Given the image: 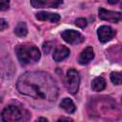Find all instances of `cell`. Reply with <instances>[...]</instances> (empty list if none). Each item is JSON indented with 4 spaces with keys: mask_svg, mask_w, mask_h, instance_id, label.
<instances>
[{
    "mask_svg": "<svg viewBox=\"0 0 122 122\" xmlns=\"http://www.w3.org/2000/svg\"><path fill=\"white\" fill-rule=\"evenodd\" d=\"M16 88L22 94L54 101L58 96V87L51 74L44 71H28L17 80Z\"/></svg>",
    "mask_w": 122,
    "mask_h": 122,
    "instance_id": "6da1fadb",
    "label": "cell"
},
{
    "mask_svg": "<svg viewBox=\"0 0 122 122\" xmlns=\"http://www.w3.org/2000/svg\"><path fill=\"white\" fill-rule=\"evenodd\" d=\"M16 55L21 64H32L40 59V51L38 48L30 43L20 44L15 49Z\"/></svg>",
    "mask_w": 122,
    "mask_h": 122,
    "instance_id": "7a4b0ae2",
    "label": "cell"
},
{
    "mask_svg": "<svg viewBox=\"0 0 122 122\" xmlns=\"http://www.w3.org/2000/svg\"><path fill=\"white\" fill-rule=\"evenodd\" d=\"M2 120L4 122H26L30 114L25 109L16 105H10L2 112Z\"/></svg>",
    "mask_w": 122,
    "mask_h": 122,
    "instance_id": "3957f363",
    "label": "cell"
},
{
    "mask_svg": "<svg viewBox=\"0 0 122 122\" xmlns=\"http://www.w3.org/2000/svg\"><path fill=\"white\" fill-rule=\"evenodd\" d=\"M80 84V76L76 70L70 69L67 71L66 79H65V85L68 90V92L71 94H75L78 92Z\"/></svg>",
    "mask_w": 122,
    "mask_h": 122,
    "instance_id": "277c9868",
    "label": "cell"
},
{
    "mask_svg": "<svg viewBox=\"0 0 122 122\" xmlns=\"http://www.w3.org/2000/svg\"><path fill=\"white\" fill-rule=\"evenodd\" d=\"M62 38L69 44H79L82 43L85 38L84 36L77 30H66L61 33Z\"/></svg>",
    "mask_w": 122,
    "mask_h": 122,
    "instance_id": "5b68a950",
    "label": "cell"
},
{
    "mask_svg": "<svg viewBox=\"0 0 122 122\" xmlns=\"http://www.w3.org/2000/svg\"><path fill=\"white\" fill-rule=\"evenodd\" d=\"M99 18L111 23H117L122 19V14L118 11H113V10H108L104 8H99L98 10Z\"/></svg>",
    "mask_w": 122,
    "mask_h": 122,
    "instance_id": "8992f818",
    "label": "cell"
},
{
    "mask_svg": "<svg viewBox=\"0 0 122 122\" xmlns=\"http://www.w3.org/2000/svg\"><path fill=\"white\" fill-rule=\"evenodd\" d=\"M97 35L101 43H107L113 38L115 35V30L110 26H101L97 30Z\"/></svg>",
    "mask_w": 122,
    "mask_h": 122,
    "instance_id": "52a82bcc",
    "label": "cell"
},
{
    "mask_svg": "<svg viewBox=\"0 0 122 122\" xmlns=\"http://www.w3.org/2000/svg\"><path fill=\"white\" fill-rule=\"evenodd\" d=\"M93 57H94L93 49L92 47H87L80 53L78 61H79V63L81 65H87V64H89L93 59Z\"/></svg>",
    "mask_w": 122,
    "mask_h": 122,
    "instance_id": "ba28073f",
    "label": "cell"
},
{
    "mask_svg": "<svg viewBox=\"0 0 122 122\" xmlns=\"http://www.w3.org/2000/svg\"><path fill=\"white\" fill-rule=\"evenodd\" d=\"M35 17L40 21H50L51 23H57L60 20V15L58 13H52L49 11H40L36 13Z\"/></svg>",
    "mask_w": 122,
    "mask_h": 122,
    "instance_id": "9c48e42d",
    "label": "cell"
},
{
    "mask_svg": "<svg viewBox=\"0 0 122 122\" xmlns=\"http://www.w3.org/2000/svg\"><path fill=\"white\" fill-rule=\"evenodd\" d=\"M69 54H70V50L67 47H65V46H58L54 50V51L52 53V58H53L54 61L60 62L62 60H64L65 58H67L69 56Z\"/></svg>",
    "mask_w": 122,
    "mask_h": 122,
    "instance_id": "30bf717a",
    "label": "cell"
},
{
    "mask_svg": "<svg viewBox=\"0 0 122 122\" xmlns=\"http://www.w3.org/2000/svg\"><path fill=\"white\" fill-rule=\"evenodd\" d=\"M62 1H41V0H31L30 4L34 8H57L61 5Z\"/></svg>",
    "mask_w": 122,
    "mask_h": 122,
    "instance_id": "8fae6325",
    "label": "cell"
},
{
    "mask_svg": "<svg viewBox=\"0 0 122 122\" xmlns=\"http://www.w3.org/2000/svg\"><path fill=\"white\" fill-rule=\"evenodd\" d=\"M106 87V81L103 77H96L92 82V89L94 92H101Z\"/></svg>",
    "mask_w": 122,
    "mask_h": 122,
    "instance_id": "7c38bea8",
    "label": "cell"
},
{
    "mask_svg": "<svg viewBox=\"0 0 122 122\" xmlns=\"http://www.w3.org/2000/svg\"><path fill=\"white\" fill-rule=\"evenodd\" d=\"M60 107L69 113H72L75 112V105L70 98H64L60 103Z\"/></svg>",
    "mask_w": 122,
    "mask_h": 122,
    "instance_id": "4fadbf2b",
    "label": "cell"
},
{
    "mask_svg": "<svg viewBox=\"0 0 122 122\" xmlns=\"http://www.w3.org/2000/svg\"><path fill=\"white\" fill-rule=\"evenodd\" d=\"M14 33L19 36V37H23L26 36L28 33V29H27V25L24 22H20L17 24V26L14 29Z\"/></svg>",
    "mask_w": 122,
    "mask_h": 122,
    "instance_id": "5bb4252c",
    "label": "cell"
},
{
    "mask_svg": "<svg viewBox=\"0 0 122 122\" xmlns=\"http://www.w3.org/2000/svg\"><path fill=\"white\" fill-rule=\"evenodd\" d=\"M111 81L114 85H121L122 84V71H113L110 75Z\"/></svg>",
    "mask_w": 122,
    "mask_h": 122,
    "instance_id": "9a60e30c",
    "label": "cell"
},
{
    "mask_svg": "<svg viewBox=\"0 0 122 122\" xmlns=\"http://www.w3.org/2000/svg\"><path fill=\"white\" fill-rule=\"evenodd\" d=\"M75 25L77 27L83 29V28H85L87 26V20L85 18H78V19L75 20Z\"/></svg>",
    "mask_w": 122,
    "mask_h": 122,
    "instance_id": "2e32d148",
    "label": "cell"
},
{
    "mask_svg": "<svg viewBox=\"0 0 122 122\" xmlns=\"http://www.w3.org/2000/svg\"><path fill=\"white\" fill-rule=\"evenodd\" d=\"M9 6H10V3L9 1H1L0 2V10H6L9 9Z\"/></svg>",
    "mask_w": 122,
    "mask_h": 122,
    "instance_id": "e0dca14e",
    "label": "cell"
},
{
    "mask_svg": "<svg viewBox=\"0 0 122 122\" xmlns=\"http://www.w3.org/2000/svg\"><path fill=\"white\" fill-rule=\"evenodd\" d=\"M7 27H8V23H7L3 18H1V19H0V30H4Z\"/></svg>",
    "mask_w": 122,
    "mask_h": 122,
    "instance_id": "ac0fdd59",
    "label": "cell"
},
{
    "mask_svg": "<svg viewBox=\"0 0 122 122\" xmlns=\"http://www.w3.org/2000/svg\"><path fill=\"white\" fill-rule=\"evenodd\" d=\"M57 122H73V120L70 117H61L57 120Z\"/></svg>",
    "mask_w": 122,
    "mask_h": 122,
    "instance_id": "d6986e66",
    "label": "cell"
},
{
    "mask_svg": "<svg viewBox=\"0 0 122 122\" xmlns=\"http://www.w3.org/2000/svg\"><path fill=\"white\" fill-rule=\"evenodd\" d=\"M36 122H49V121H48V119H46L44 117H40V118H38L36 120Z\"/></svg>",
    "mask_w": 122,
    "mask_h": 122,
    "instance_id": "ffe728a7",
    "label": "cell"
},
{
    "mask_svg": "<svg viewBox=\"0 0 122 122\" xmlns=\"http://www.w3.org/2000/svg\"><path fill=\"white\" fill-rule=\"evenodd\" d=\"M108 2H109L110 4H116L118 1H117V0H115V1H108Z\"/></svg>",
    "mask_w": 122,
    "mask_h": 122,
    "instance_id": "44dd1931",
    "label": "cell"
},
{
    "mask_svg": "<svg viewBox=\"0 0 122 122\" xmlns=\"http://www.w3.org/2000/svg\"><path fill=\"white\" fill-rule=\"evenodd\" d=\"M121 9H122V2H121Z\"/></svg>",
    "mask_w": 122,
    "mask_h": 122,
    "instance_id": "7402d4cb",
    "label": "cell"
},
{
    "mask_svg": "<svg viewBox=\"0 0 122 122\" xmlns=\"http://www.w3.org/2000/svg\"><path fill=\"white\" fill-rule=\"evenodd\" d=\"M121 102H122V98H121Z\"/></svg>",
    "mask_w": 122,
    "mask_h": 122,
    "instance_id": "603a6c76",
    "label": "cell"
}]
</instances>
